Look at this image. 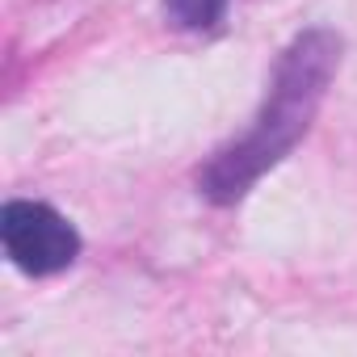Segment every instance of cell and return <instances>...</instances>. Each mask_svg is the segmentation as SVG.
I'll return each mask as SVG.
<instances>
[{"mask_svg": "<svg viewBox=\"0 0 357 357\" xmlns=\"http://www.w3.org/2000/svg\"><path fill=\"white\" fill-rule=\"evenodd\" d=\"M336 68H340V38L328 30H307L286 47L278 76H273V89L265 97V109L257 114V126L240 143L223 147L198 172V185L211 202L244 198L257 176L269 172L307 135Z\"/></svg>", "mask_w": 357, "mask_h": 357, "instance_id": "cell-1", "label": "cell"}, {"mask_svg": "<svg viewBox=\"0 0 357 357\" xmlns=\"http://www.w3.org/2000/svg\"><path fill=\"white\" fill-rule=\"evenodd\" d=\"M0 240L9 261L30 278L59 273L80 257L76 227L47 202H9L0 211Z\"/></svg>", "mask_w": 357, "mask_h": 357, "instance_id": "cell-2", "label": "cell"}, {"mask_svg": "<svg viewBox=\"0 0 357 357\" xmlns=\"http://www.w3.org/2000/svg\"><path fill=\"white\" fill-rule=\"evenodd\" d=\"M227 9V0H164V13L181 30H211Z\"/></svg>", "mask_w": 357, "mask_h": 357, "instance_id": "cell-3", "label": "cell"}]
</instances>
